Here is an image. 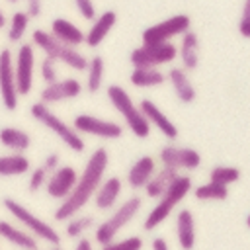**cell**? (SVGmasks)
<instances>
[{"label":"cell","instance_id":"obj_28","mask_svg":"<svg viewBox=\"0 0 250 250\" xmlns=\"http://www.w3.org/2000/svg\"><path fill=\"white\" fill-rule=\"evenodd\" d=\"M176 176H178V170H172V168H164V166H162V170L154 172V176L146 182V186H145L146 197L158 199V197L168 189V186L172 184V180H174Z\"/></svg>","mask_w":250,"mask_h":250},{"label":"cell","instance_id":"obj_3","mask_svg":"<svg viewBox=\"0 0 250 250\" xmlns=\"http://www.w3.org/2000/svg\"><path fill=\"white\" fill-rule=\"evenodd\" d=\"M191 191V178L189 176H184V174H178L172 184L168 186V189L158 197V203L150 209V213L146 215L143 227L145 230H154L158 225H162L170 213L174 211V207Z\"/></svg>","mask_w":250,"mask_h":250},{"label":"cell","instance_id":"obj_16","mask_svg":"<svg viewBox=\"0 0 250 250\" xmlns=\"http://www.w3.org/2000/svg\"><path fill=\"white\" fill-rule=\"evenodd\" d=\"M139 109H141V113L145 115V119L148 121V125H150V127H156L166 139L174 141V139L178 137V127L166 117V113H164L152 100H141Z\"/></svg>","mask_w":250,"mask_h":250},{"label":"cell","instance_id":"obj_43","mask_svg":"<svg viewBox=\"0 0 250 250\" xmlns=\"http://www.w3.org/2000/svg\"><path fill=\"white\" fill-rule=\"evenodd\" d=\"M6 23H8V16L4 14V10L0 8V29H4L6 27Z\"/></svg>","mask_w":250,"mask_h":250},{"label":"cell","instance_id":"obj_23","mask_svg":"<svg viewBox=\"0 0 250 250\" xmlns=\"http://www.w3.org/2000/svg\"><path fill=\"white\" fill-rule=\"evenodd\" d=\"M166 80H170V84H172V88H174V92H176V96H178V100L182 104H191L195 100L197 94H195V88H193L191 80L188 78V70L186 68L172 66L168 70V74H166Z\"/></svg>","mask_w":250,"mask_h":250},{"label":"cell","instance_id":"obj_46","mask_svg":"<svg viewBox=\"0 0 250 250\" xmlns=\"http://www.w3.org/2000/svg\"><path fill=\"white\" fill-rule=\"evenodd\" d=\"M51 250H61V248H59V246H55V248H51Z\"/></svg>","mask_w":250,"mask_h":250},{"label":"cell","instance_id":"obj_5","mask_svg":"<svg viewBox=\"0 0 250 250\" xmlns=\"http://www.w3.org/2000/svg\"><path fill=\"white\" fill-rule=\"evenodd\" d=\"M2 203H4V209L12 215V219H16L21 225V229H25L37 240H43V242L53 244V246L61 244V234L55 230V227L49 225L47 221H43L41 217H37L35 213H31L23 203H20L12 197H4Z\"/></svg>","mask_w":250,"mask_h":250},{"label":"cell","instance_id":"obj_14","mask_svg":"<svg viewBox=\"0 0 250 250\" xmlns=\"http://www.w3.org/2000/svg\"><path fill=\"white\" fill-rule=\"evenodd\" d=\"M160 162L172 170H195L201 164V154L191 146L164 145L160 148Z\"/></svg>","mask_w":250,"mask_h":250},{"label":"cell","instance_id":"obj_45","mask_svg":"<svg viewBox=\"0 0 250 250\" xmlns=\"http://www.w3.org/2000/svg\"><path fill=\"white\" fill-rule=\"evenodd\" d=\"M10 4H18V2H21V0H8Z\"/></svg>","mask_w":250,"mask_h":250},{"label":"cell","instance_id":"obj_24","mask_svg":"<svg viewBox=\"0 0 250 250\" xmlns=\"http://www.w3.org/2000/svg\"><path fill=\"white\" fill-rule=\"evenodd\" d=\"M0 145L8 150V152H21L25 154V150H29L31 146V135L20 127H2L0 129Z\"/></svg>","mask_w":250,"mask_h":250},{"label":"cell","instance_id":"obj_15","mask_svg":"<svg viewBox=\"0 0 250 250\" xmlns=\"http://www.w3.org/2000/svg\"><path fill=\"white\" fill-rule=\"evenodd\" d=\"M76 180H78V172H76V168L70 166V164H61V166H57L53 172H49L43 189L47 191L49 197L62 201V199L72 191Z\"/></svg>","mask_w":250,"mask_h":250},{"label":"cell","instance_id":"obj_20","mask_svg":"<svg viewBox=\"0 0 250 250\" xmlns=\"http://www.w3.org/2000/svg\"><path fill=\"white\" fill-rule=\"evenodd\" d=\"M123 189V182L117 176H109L105 180H102V184L98 186L96 193H94V205L102 211H107L115 205V201L119 199Z\"/></svg>","mask_w":250,"mask_h":250},{"label":"cell","instance_id":"obj_18","mask_svg":"<svg viewBox=\"0 0 250 250\" xmlns=\"http://www.w3.org/2000/svg\"><path fill=\"white\" fill-rule=\"evenodd\" d=\"M0 238L20 250H39V240L8 219H0Z\"/></svg>","mask_w":250,"mask_h":250},{"label":"cell","instance_id":"obj_27","mask_svg":"<svg viewBox=\"0 0 250 250\" xmlns=\"http://www.w3.org/2000/svg\"><path fill=\"white\" fill-rule=\"evenodd\" d=\"M29 21H31V18H29V14L25 10H16L10 16L8 23H6V37H8V41L10 43H21L25 33H27V29H29Z\"/></svg>","mask_w":250,"mask_h":250},{"label":"cell","instance_id":"obj_30","mask_svg":"<svg viewBox=\"0 0 250 250\" xmlns=\"http://www.w3.org/2000/svg\"><path fill=\"white\" fill-rule=\"evenodd\" d=\"M86 90L88 92H98L104 84V72H105V62L100 55H94L92 59H88V66H86Z\"/></svg>","mask_w":250,"mask_h":250},{"label":"cell","instance_id":"obj_8","mask_svg":"<svg viewBox=\"0 0 250 250\" xmlns=\"http://www.w3.org/2000/svg\"><path fill=\"white\" fill-rule=\"evenodd\" d=\"M176 57H178V47L172 45V41H168V43H141V47H135L131 51L129 61H131L133 68H139V66L156 68L160 64L174 62Z\"/></svg>","mask_w":250,"mask_h":250},{"label":"cell","instance_id":"obj_21","mask_svg":"<svg viewBox=\"0 0 250 250\" xmlns=\"http://www.w3.org/2000/svg\"><path fill=\"white\" fill-rule=\"evenodd\" d=\"M180 47H178V57L182 59V68L186 70H195L199 64V35L191 29L180 35Z\"/></svg>","mask_w":250,"mask_h":250},{"label":"cell","instance_id":"obj_13","mask_svg":"<svg viewBox=\"0 0 250 250\" xmlns=\"http://www.w3.org/2000/svg\"><path fill=\"white\" fill-rule=\"evenodd\" d=\"M84 86L78 78H59L51 84H45V88L39 92V102L45 104V105H55V104H61V102H66V100H74L82 94Z\"/></svg>","mask_w":250,"mask_h":250},{"label":"cell","instance_id":"obj_26","mask_svg":"<svg viewBox=\"0 0 250 250\" xmlns=\"http://www.w3.org/2000/svg\"><path fill=\"white\" fill-rule=\"evenodd\" d=\"M31 170V162L21 152H8L0 156V176L2 178H16L23 176Z\"/></svg>","mask_w":250,"mask_h":250},{"label":"cell","instance_id":"obj_11","mask_svg":"<svg viewBox=\"0 0 250 250\" xmlns=\"http://www.w3.org/2000/svg\"><path fill=\"white\" fill-rule=\"evenodd\" d=\"M0 100L8 111H16L20 104V94L14 76V53L6 47L0 49Z\"/></svg>","mask_w":250,"mask_h":250},{"label":"cell","instance_id":"obj_9","mask_svg":"<svg viewBox=\"0 0 250 250\" xmlns=\"http://www.w3.org/2000/svg\"><path fill=\"white\" fill-rule=\"evenodd\" d=\"M33 72H35V47L31 43H18L14 53V76L20 98L27 96L33 90Z\"/></svg>","mask_w":250,"mask_h":250},{"label":"cell","instance_id":"obj_12","mask_svg":"<svg viewBox=\"0 0 250 250\" xmlns=\"http://www.w3.org/2000/svg\"><path fill=\"white\" fill-rule=\"evenodd\" d=\"M72 127L76 133L80 135H92V137H100V139H119L123 135V127L115 121L109 119H102L90 113H78L72 119Z\"/></svg>","mask_w":250,"mask_h":250},{"label":"cell","instance_id":"obj_34","mask_svg":"<svg viewBox=\"0 0 250 250\" xmlns=\"http://www.w3.org/2000/svg\"><path fill=\"white\" fill-rule=\"evenodd\" d=\"M27 174H29V178H27V189H29L31 193H35V191H39L41 188H45V182H47L49 172H47L43 166L31 168Z\"/></svg>","mask_w":250,"mask_h":250},{"label":"cell","instance_id":"obj_42","mask_svg":"<svg viewBox=\"0 0 250 250\" xmlns=\"http://www.w3.org/2000/svg\"><path fill=\"white\" fill-rule=\"evenodd\" d=\"M152 250H170V248H168V242H166L164 238L156 236V238L152 240Z\"/></svg>","mask_w":250,"mask_h":250},{"label":"cell","instance_id":"obj_38","mask_svg":"<svg viewBox=\"0 0 250 250\" xmlns=\"http://www.w3.org/2000/svg\"><path fill=\"white\" fill-rule=\"evenodd\" d=\"M72 2H74V8L78 10V14H80L84 20H94V18H96L94 0H72Z\"/></svg>","mask_w":250,"mask_h":250},{"label":"cell","instance_id":"obj_4","mask_svg":"<svg viewBox=\"0 0 250 250\" xmlns=\"http://www.w3.org/2000/svg\"><path fill=\"white\" fill-rule=\"evenodd\" d=\"M29 113H31V117H33L39 125H43L45 129H49L51 133H55L72 152H82V150L86 148V143H84L82 135L76 133L74 127L68 125L64 119H61L49 105H45V104H41V102L37 100L35 104H31Z\"/></svg>","mask_w":250,"mask_h":250},{"label":"cell","instance_id":"obj_2","mask_svg":"<svg viewBox=\"0 0 250 250\" xmlns=\"http://www.w3.org/2000/svg\"><path fill=\"white\" fill-rule=\"evenodd\" d=\"M29 43L35 49H39L45 57L53 59L55 62H62L64 66H68V68H72L76 72H84L86 66H88V59H86L84 53H80L76 47H68V45L61 43L47 29H41V27L33 29Z\"/></svg>","mask_w":250,"mask_h":250},{"label":"cell","instance_id":"obj_22","mask_svg":"<svg viewBox=\"0 0 250 250\" xmlns=\"http://www.w3.org/2000/svg\"><path fill=\"white\" fill-rule=\"evenodd\" d=\"M154 172H156V160L152 156H141L129 168V172H127V184L133 189H141L154 176Z\"/></svg>","mask_w":250,"mask_h":250},{"label":"cell","instance_id":"obj_31","mask_svg":"<svg viewBox=\"0 0 250 250\" xmlns=\"http://www.w3.org/2000/svg\"><path fill=\"white\" fill-rule=\"evenodd\" d=\"M193 195L199 201H221L229 197V186L217 184V182H207L197 188H193Z\"/></svg>","mask_w":250,"mask_h":250},{"label":"cell","instance_id":"obj_1","mask_svg":"<svg viewBox=\"0 0 250 250\" xmlns=\"http://www.w3.org/2000/svg\"><path fill=\"white\" fill-rule=\"evenodd\" d=\"M109 164V152L104 146H98L86 160V166L82 170V174L78 176L72 191L59 203V207L55 209V219L57 221H66L74 215L80 213V209L86 207V203L94 197L98 186L104 180V174L107 170Z\"/></svg>","mask_w":250,"mask_h":250},{"label":"cell","instance_id":"obj_32","mask_svg":"<svg viewBox=\"0 0 250 250\" xmlns=\"http://www.w3.org/2000/svg\"><path fill=\"white\" fill-rule=\"evenodd\" d=\"M94 227V219L92 217H88V215H84V217H80V215H74V217H70V219H66V229H64V232H66V236H70V238H80L88 229H92Z\"/></svg>","mask_w":250,"mask_h":250},{"label":"cell","instance_id":"obj_39","mask_svg":"<svg viewBox=\"0 0 250 250\" xmlns=\"http://www.w3.org/2000/svg\"><path fill=\"white\" fill-rule=\"evenodd\" d=\"M25 4V12L29 14V18H39L43 12V0H23Z\"/></svg>","mask_w":250,"mask_h":250},{"label":"cell","instance_id":"obj_37","mask_svg":"<svg viewBox=\"0 0 250 250\" xmlns=\"http://www.w3.org/2000/svg\"><path fill=\"white\" fill-rule=\"evenodd\" d=\"M238 33L246 39H250V0H244L242 14L238 20Z\"/></svg>","mask_w":250,"mask_h":250},{"label":"cell","instance_id":"obj_25","mask_svg":"<svg viewBox=\"0 0 250 250\" xmlns=\"http://www.w3.org/2000/svg\"><path fill=\"white\" fill-rule=\"evenodd\" d=\"M176 232H178V244L182 250H191L195 244V221L193 213L189 209H182L176 217Z\"/></svg>","mask_w":250,"mask_h":250},{"label":"cell","instance_id":"obj_40","mask_svg":"<svg viewBox=\"0 0 250 250\" xmlns=\"http://www.w3.org/2000/svg\"><path fill=\"white\" fill-rule=\"evenodd\" d=\"M47 172H53L57 166H61V156L57 152H49L45 158H43V164H41Z\"/></svg>","mask_w":250,"mask_h":250},{"label":"cell","instance_id":"obj_33","mask_svg":"<svg viewBox=\"0 0 250 250\" xmlns=\"http://www.w3.org/2000/svg\"><path fill=\"white\" fill-rule=\"evenodd\" d=\"M240 178V170L234 166H215L209 172V182H217L223 186H229Z\"/></svg>","mask_w":250,"mask_h":250},{"label":"cell","instance_id":"obj_19","mask_svg":"<svg viewBox=\"0 0 250 250\" xmlns=\"http://www.w3.org/2000/svg\"><path fill=\"white\" fill-rule=\"evenodd\" d=\"M51 35L55 39H59L61 43L68 45V47H80L84 43V31L70 20L66 18H55L51 21V27H49Z\"/></svg>","mask_w":250,"mask_h":250},{"label":"cell","instance_id":"obj_29","mask_svg":"<svg viewBox=\"0 0 250 250\" xmlns=\"http://www.w3.org/2000/svg\"><path fill=\"white\" fill-rule=\"evenodd\" d=\"M129 82L135 86V88H154V86H160L166 82V76L158 70V68H148V66H139V68H133L131 76H129Z\"/></svg>","mask_w":250,"mask_h":250},{"label":"cell","instance_id":"obj_36","mask_svg":"<svg viewBox=\"0 0 250 250\" xmlns=\"http://www.w3.org/2000/svg\"><path fill=\"white\" fill-rule=\"evenodd\" d=\"M143 248V240L139 236H129L125 240H119V242H107L102 246V250H141Z\"/></svg>","mask_w":250,"mask_h":250},{"label":"cell","instance_id":"obj_44","mask_svg":"<svg viewBox=\"0 0 250 250\" xmlns=\"http://www.w3.org/2000/svg\"><path fill=\"white\" fill-rule=\"evenodd\" d=\"M246 225H248V229H250V215L246 217Z\"/></svg>","mask_w":250,"mask_h":250},{"label":"cell","instance_id":"obj_17","mask_svg":"<svg viewBox=\"0 0 250 250\" xmlns=\"http://www.w3.org/2000/svg\"><path fill=\"white\" fill-rule=\"evenodd\" d=\"M115 23H117V14H115L113 10L102 12L100 16H96V18L92 20L90 29L84 31V43H86L88 47H92V49L98 47V45H102L104 39L109 35V31L115 27Z\"/></svg>","mask_w":250,"mask_h":250},{"label":"cell","instance_id":"obj_35","mask_svg":"<svg viewBox=\"0 0 250 250\" xmlns=\"http://www.w3.org/2000/svg\"><path fill=\"white\" fill-rule=\"evenodd\" d=\"M39 74H41V80L45 84H51L55 80H59V66L53 59L45 57L41 62H39Z\"/></svg>","mask_w":250,"mask_h":250},{"label":"cell","instance_id":"obj_10","mask_svg":"<svg viewBox=\"0 0 250 250\" xmlns=\"http://www.w3.org/2000/svg\"><path fill=\"white\" fill-rule=\"evenodd\" d=\"M188 29H191V20L186 14H176L172 18H166L154 25H148L143 35L141 41L143 43H168L174 37H180L182 33H186Z\"/></svg>","mask_w":250,"mask_h":250},{"label":"cell","instance_id":"obj_7","mask_svg":"<svg viewBox=\"0 0 250 250\" xmlns=\"http://www.w3.org/2000/svg\"><path fill=\"white\" fill-rule=\"evenodd\" d=\"M141 209V197H129L125 203H121L105 221H102L98 227H96V232H94V240L98 244H107L115 238V234L139 213Z\"/></svg>","mask_w":250,"mask_h":250},{"label":"cell","instance_id":"obj_41","mask_svg":"<svg viewBox=\"0 0 250 250\" xmlns=\"http://www.w3.org/2000/svg\"><path fill=\"white\" fill-rule=\"evenodd\" d=\"M74 250H94V248H92V240L80 236L78 242H76V246H74Z\"/></svg>","mask_w":250,"mask_h":250},{"label":"cell","instance_id":"obj_6","mask_svg":"<svg viewBox=\"0 0 250 250\" xmlns=\"http://www.w3.org/2000/svg\"><path fill=\"white\" fill-rule=\"evenodd\" d=\"M107 98L111 102V105L119 111V115L123 117L125 125L131 129V133L139 139H146L150 135V125L145 119V115L141 113L139 105H135V102L131 100V96L127 94V90L119 84H111L107 88Z\"/></svg>","mask_w":250,"mask_h":250}]
</instances>
